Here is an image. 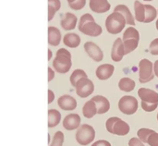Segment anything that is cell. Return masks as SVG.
Masks as SVG:
<instances>
[{
  "label": "cell",
  "instance_id": "obj_46",
  "mask_svg": "<svg viewBox=\"0 0 158 146\" xmlns=\"http://www.w3.org/2000/svg\"><path fill=\"white\" fill-rule=\"evenodd\" d=\"M157 120H158V114H157Z\"/></svg>",
  "mask_w": 158,
  "mask_h": 146
},
{
  "label": "cell",
  "instance_id": "obj_8",
  "mask_svg": "<svg viewBox=\"0 0 158 146\" xmlns=\"http://www.w3.org/2000/svg\"><path fill=\"white\" fill-rule=\"evenodd\" d=\"M75 88H76V93H77V94H78L80 97H81V98H86V97H88V96L91 95V94L94 93V85L93 81H92L91 80L88 79V77H87V78H82V79H81V80L77 82Z\"/></svg>",
  "mask_w": 158,
  "mask_h": 146
},
{
  "label": "cell",
  "instance_id": "obj_3",
  "mask_svg": "<svg viewBox=\"0 0 158 146\" xmlns=\"http://www.w3.org/2000/svg\"><path fill=\"white\" fill-rule=\"evenodd\" d=\"M126 24L127 23L123 15L116 11L111 13L106 20V28L111 34H118L122 31Z\"/></svg>",
  "mask_w": 158,
  "mask_h": 146
},
{
  "label": "cell",
  "instance_id": "obj_7",
  "mask_svg": "<svg viewBox=\"0 0 158 146\" xmlns=\"http://www.w3.org/2000/svg\"><path fill=\"white\" fill-rule=\"evenodd\" d=\"M118 108L126 115H133L138 110V101L135 97L131 95L123 96L118 102Z\"/></svg>",
  "mask_w": 158,
  "mask_h": 146
},
{
  "label": "cell",
  "instance_id": "obj_9",
  "mask_svg": "<svg viewBox=\"0 0 158 146\" xmlns=\"http://www.w3.org/2000/svg\"><path fill=\"white\" fill-rule=\"evenodd\" d=\"M84 49L88 56L96 62H100L104 58V54L101 48L93 42H86L84 44Z\"/></svg>",
  "mask_w": 158,
  "mask_h": 146
},
{
  "label": "cell",
  "instance_id": "obj_1",
  "mask_svg": "<svg viewBox=\"0 0 158 146\" xmlns=\"http://www.w3.org/2000/svg\"><path fill=\"white\" fill-rule=\"evenodd\" d=\"M79 30L81 32H82L85 35L96 36V37L101 35L103 31L101 26L94 21V17L89 13H86L81 17L79 22Z\"/></svg>",
  "mask_w": 158,
  "mask_h": 146
},
{
  "label": "cell",
  "instance_id": "obj_15",
  "mask_svg": "<svg viewBox=\"0 0 158 146\" xmlns=\"http://www.w3.org/2000/svg\"><path fill=\"white\" fill-rule=\"evenodd\" d=\"M90 8L95 13H106L110 9L107 0H90Z\"/></svg>",
  "mask_w": 158,
  "mask_h": 146
},
{
  "label": "cell",
  "instance_id": "obj_4",
  "mask_svg": "<svg viewBox=\"0 0 158 146\" xmlns=\"http://www.w3.org/2000/svg\"><path fill=\"white\" fill-rule=\"evenodd\" d=\"M122 40L124 43L125 54L128 55L138 47L140 42V33L135 28L130 27L124 31Z\"/></svg>",
  "mask_w": 158,
  "mask_h": 146
},
{
  "label": "cell",
  "instance_id": "obj_25",
  "mask_svg": "<svg viewBox=\"0 0 158 146\" xmlns=\"http://www.w3.org/2000/svg\"><path fill=\"white\" fill-rule=\"evenodd\" d=\"M135 81L130 78H122L118 82V87L121 91L130 93L135 88Z\"/></svg>",
  "mask_w": 158,
  "mask_h": 146
},
{
  "label": "cell",
  "instance_id": "obj_2",
  "mask_svg": "<svg viewBox=\"0 0 158 146\" xmlns=\"http://www.w3.org/2000/svg\"><path fill=\"white\" fill-rule=\"evenodd\" d=\"M71 66V54L65 48L58 49L53 61V67L55 70L58 73L64 74L69 71Z\"/></svg>",
  "mask_w": 158,
  "mask_h": 146
},
{
  "label": "cell",
  "instance_id": "obj_19",
  "mask_svg": "<svg viewBox=\"0 0 158 146\" xmlns=\"http://www.w3.org/2000/svg\"><path fill=\"white\" fill-rule=\"evenodd\" d=\"M114 11L116 12H118V13H121L123 15V17L125 18V20H126V23L128 25H131V26H135V20H134V18L131 12V10L129 9V7L125 5H118L116 6Z\"/></svg>",
  "mask_w": 158,
  "mask_h": 146
},
{
  "label": "cell",
  "instance_id": "obj_32",
  "mask_svg": "<svg viewBox=\"0 0 158 146\" xmlns=\"http://www.w3.org/2000/svg\"><path fill=\"white\" fill-rule=\"evenodd\" d=\"M150 53L154 56H158V38H156L152 41V43L149 45Z\"/></svg>",
  "mask_w": 158,
  "mask_h": 146
},
{
  "label": "cell",
  "instance_id": "obj_47",
  "mask_svg": "<svg viewBox=\"0 0 158 146\" xmlns=\"http://www.w3.org/2000/svg\"><path fill=\"white\" fill-rule=\"evenodd\" d=\"M157 11H158V10H157Z\"/></svg>",
  "mask_w": 158,
  "mask_h": 146
},
{
  "label": "cell",
  "instance_id": "obj_5",
  "mask_svg": "<svg viewBox=\"0 0 158 146\" xmlns=\"http://www.w3.org/2000/svg\"><path fill=\"white\" fill-rule=\"evenodd\" d=\"M95 138V131L94 129L88 125L83 124L79 127L76 132V141L81 145H88L92 142H94Z\"/></svg>",
  "mask_w": 158,
  "mask_h": 146
},
{
  "label": "cell",
  "instance_id": "obj_38",
  "mask_svg": "<svg viewBox=\"0 0 158 146\" xmlns=\"http://www.w3.org/2000/svg\"><path fill=\"white\" fill-rule=\"evenodd\" d=\"M92 146H111V144H110V143L107 142V141L100 140V141H97V142L94 143Z\"/></svg>",
  "mask_w": 158,
  "mask_h": 146
},
{
  "label": "cell",
  "instance_id": "obj_29",
  "mask_svg": "<svg viewBox=\"0 0 158 146\" xmlns=\"http://www.w3.org/2000/svg\"><path fill=\"white\" fill-rule=\"evenodd\" d=\"M64 143V134L62 131H56L52 144H50V146H62Z\"/></svg>",
  "mask_w": 158,
  "mask_h": 146
},
{
  "label": "cell",
  "instance_id": "obj_23",
  "mask_svg": "<svg viewBox=\"0 0 158 146\" xmlns=\"http://www.w3.org/2000/svg\"><path fill=\"white\" fill-rule=\"evenodd\" d=\"M134 11H135V19L143 22L145 20V5L142 4L140 1L136 0L134 2Z\"/></svg>",
  "mask_w": 158,
  "mask_h": 146
},
{
  "label": "cell",
  "instance_id": "obj_36",
  "mask_svg": "<svg viewBox=\"0 0 158 146\" xmlns=\"http://www.w3.org/2000/svg\"><path fill=\"white\" fill-rule=\"evenodd\" d=\"M48 5L55 7L56 11H58L61 7V3L59 0H48Z\"/></svg>",
  "mask_w": 158,
  "mask_h": 146
},
{
  "label": "cell",
  "instance_id": "obj_10",
  "mask_svg": "<svg viewBox=\"0 0 158 146\" xmlns=\"http://www.w3.org/2000/svg\"><path fill=\"white\" fill-rule=\"evenodd\" d=\"M125 47H124V43L123 40L120 38H118L112 47L111 51V58L115 62H119L122 60L123 56H125Z\"/></svg>",
  "mask_w": 158,
  "mask_h": 146
},
{
  "label": "cell",
  "instance_id": "obj_26",
  "mask_svg": "<svg viewBox=\"0 0 158 146\" xmlns=\"http://www.w3.org/2000/svg\"><path fill=\"white\" fill-rule=\"evenodd\" d=\"M158 11L155 6L151 5H145V20L144 23H150L157 17Z\"/></svg>",
  "mask_w": 158,
  "mask_h": 146
},
{
  "label": "cell",
  "instance_id": "obj_11",
  "mask_svg": "<svg viewBox=\"0 0 158 146\" xmlns=\"http://www.w3.org/2000/svg\"><path fill=\"white\" fill-rule=\"evenodd\" d=\"M138 95L143 102L151 104L158 103V94L154 90L147 88H140L138 91Z\"/></svg>",
  "mask_w": 158,
  "mask_h": 146
},
{
  "label": "cell",
  "instance_id": "obj_34",
  "mask_svg": "<svg viewBox=\"0 0 158 146\" xmlns=\"http://www.w3.org/2000/svg\"><path fill=\"white\" fill-rule=\"evenodd\" d=\"M118 119V118H110L107 119L106 123V130L109 133L112 134V131H113V127H114V124L116 122V120Z\"/></svg>",
  "mask_w": 158,
  "mask_h": 146
},
{
  "label": "cell",
  "instance_id": "obj_33",
  "mask_svg": "<svg viewBox=\"0 0 158 146\" xmlns=\"http://www.w3.org/2000/svg\"><path fill=\"white\" fill-rule=\"evenodd\" d=\"M147 144L150 146H158V133L155 131L153 134H151Z\"/></svg>",
  "mask_w": 158,
  "mask_h": 146
},
{
  "label": "cell",
  "instance_id": "obj_35",
  "mask_svg": "<svg viewBox=\"0 0 158 146\" xmlns=\"http://www.w3.org/2000/svg\"><path fill=\"white\" fill-rule=\"evenodd\" d=\"M129 146H144V144L139 138H131L129 142Z\"/></svg>",
  "mask_w": 158,
  "mask_h": 146
},
{
  "label": "cell",
  "instance_id": "obj_39",
  "mask_svg": "<svg viewBox=\"0 0 158 146\" xmlns=\"http://www.w3.org/2000/svg\"><path fill=\"white\" fill-rule=\"evenodd\" d=\"M55 78V72L51 68H48V81H51Z\"/></svg>",
  "mask_w": 158,
  "mask_h": 146
},
{
  "label": "cell",
  "instance_id": "obj_12",
  "mask_svg": "<svg viewBox=\"0 0 158 146\" xmlns=\"http://www.w3.org/2000/svg\"><path fill=\"white\" fill-rule=\"evenodd\" d=\"M58 106L66 111H72L77 107V101L70 95H62L57 101Z\"/></svg>",
  "mask_w": 158,
  "mask_h": 146
},
{
  "label": "cell",
  "instance_id": "obj_17",
  "mask_svg": "<svg viewBox=\"0 0 158 146\" xmlns=\"http://www.w3.org/2000/svg\"><path fill=\"white\" fill-rule=\"evenodd\" d=\"M92 100L96 105L98 114H105V113L108 112V110L110 109V103L106 97H104L102 95H96V96L93 97Z\"/></svg>",
  "mask_w": 158,
  "mask_h": 146
},
{
  "label": "cell",
  "instance_id": "obj_43",
  "mask_svg": "<svg viewBox=\"0 0 158 146\" xmlns=\"http://www.w3.org/2000/svg\"><path fill=\"white\" fill-rule=\"evenodd\" d=\"M74 1H75V0H68V3H69V4H70V3H73Z\"/></svg>",
  "mask_w": 158,
  "mask_h": 146
},
{
  "label": "cell",
  "instance_id": "obj_21",
  "mask_svg": "<svg viewBox=\"0 0 158 146\" xmlns=\"http://www.w3.org/2000/svg\"><path fill=\"white\" fill-rule=\"evenodd\" d=\"M82 114L86 119H92L96 114H98L96 105L93 100H90L85 103V105L83 106V108H82Z\"/></svg>",
  "mask_w": 158,
  "mask_h": 146
},
{
  "label": "cell",
  "instance_id": "obj_27",
  "mask_svg": "<svg viewBox=\"0 0 158 146\" xmlns=\"http://www.w3.org/2000/svg\"><path fill=\"white\" fill-rule=\"evenodd\" d=\"M82 78H87L86 72L84 70H82V69H75L72 72L71 76H70V83H71V85L73 87H75L76 84H77V82L81 79H82Z\"/></svg>",
  "mask_w": 158,
  "mask_h": 146
},
{
  "label": "cell",
  "instance_id": "obj_40",
  "mask_svg": "<svg viewBox=\"0 0 158 146\" xmlns=\"http://www.w3.org/2000/svg\"><path fill=\"white\" fill-rule=\"evenodd\" d=\"M55 99V94L51 90H48V104H51Z\"/></svg>",
  "mask_w": 158,
  "mask_h": 146
},
{
  "label": "cell",
  "instance_id": "obj_37",
  "mask_svg": "<svg viewBox=\"0 0 158 146\" xmlns=\"http://www.w3.org/2000/svg\"><path fill=\"white\" fill-rule=\"evenodd\" d=\"M56 12V8L53 7L52 6H49V5H48V21L52 20V19L54 18Z\"/></svg>",
  "mask_w": 158,
  "mask_h": 146
},
{
  "label": "cell",
  "instance_id": "obj_6",
  "mask_svg": "<svg viewBox=\"0 0 158 146\" xmlns=\"http://www.w3.org/2000/svg\"><path fill=\"white\" fill-rule=\"evenodd\" d=\"M155 71H154V64L144 58L142 59L139 63V81L141 83H147L154 80Z\"/></svg>",
  "mask_w": 158,
  "mask_h": 146
},
{
  "label": "cell",
  "instance_id": "obj_14",
  "mask_svg": "<svg viewBox=\"0 0 158 146\" xmlns=\"http://www.w3.org/2000/svg\"><path fill=\"white\" fill-rule=\"evenodd\" d=\"M115 70V68L113 65L111 64H104V65H100L97 69H96V77L101 80V81H106L108 80L109 78H111V76L113 75Z\"/></svg>",
  "mask_w": 158,
  "mask_h": 146
},
{
  "label": "cell",
  "instance_id": "obj_22",
  "mask_svg": "<svg viewBox=\"0 0 158 146\" xmlns=\"http://www.w3.org/2000/svg\"><path fill=\"white\" fill-rule=\"evenodd\" d=\"M63 43L65 45L70 48H76L80 45L81 44V38L78 34L76 33H68L64 36L63 38Z\"/></svg>",
  "mask_w": 158,
  "mask_h": 146
},
{
  "label": "cell",
  "instance_id": "obj_28",
  "mask_svg": "<svg viewBox=\"0 0 158 146\" xmlns=\"http://www.w3.org/2000/svg\"><path fill=\"white\" fill-rule=\"evenodd\" d=\"M155 131L153 130L150 129H140L137 132V135L139 137V139L143 143V144H147L148 143V139L150 137L151 134H153Z\"/></svg>",
  "mask_w": 158,
  "mask_h": 146
},
{
  "label": "cell",
  "instance_id": "obj_31",
  "mask_svg": "<svg viewBox=\"0 0 158 146\" xmlns=\"http://www.w3.org/2000/svg\"><path fill=\"white\" fill-rule=\"evenodd\" d=\"M85 4H86V0H75L73 3L69 4V6H70V8L74 10H80L84 7Z\"/></svg>",
  "mask_w": 158,
  "mask_h": 146
},
{
  "label": "cell",
  "instance_id": "obj_42",
  "mask_svg": "<svg viewBox=\"0 0 158 146\" xmlns=\"http://www.w3.org/2000/svg\"><path fill=\"white\" fill-rule=\"evenodd\" d=\"M52 51L50 49H48V60H51V57H52Z\"/></svg>",
  "mask_w": 158,
  "mask_h": 146
},
{
  "label": "cell",
  "instance_id": "obj_45",
  "mask_svg": "<svg viewBox=\"0 0 158 146\" xmlns=\"http://www.w3.org/2000/svg\"><path fill=\"white\" fill-rule=\"evenodd\" d=\"M144 1H153V0H144Z\"/></svg>",
  "mask_w": 158,
  "mask_h": 146
},
{
  "label": "cell",
  "instance_id": "obj_16",
  "mask_svg": "<svg viewBox=\"0 0 158 146\" xmlns=\"http://www.w3.org/2000/svg\"><path fill=\"white\" fill-rule=\"evenodd\" d=\"M77 20H78V19L74 14L67 12L63 15V17L61 19V26L66 31L73 30L76 27Z\"/></svg>",
  "mask_w": 158,
  "mask_h": 146
},
{
  "label": "cell",
  "instance_id": "obj_24",
  "mask_svg": "<svg viewBox=\"0 0 158 146\" xmlns=\"http://www.w3.org/2000/svg\"><path fill=\"white\" fill-rule=\"evenodd\" d=\"M61 120V114L56 109L48 110V127L54 128L59 124Z\"/></svg>",
  "mask_w": 158,
  "mask_h": 146
},
{
  "label": "cell",
  "instance_id": "obj_41",
  "mask_svg": "<svg viewBox=\"0 0 158 146\" xmlns=\"http://www.w3.org/2000/svg\"><path fill=\"white\" fill-rule=\"evenodd\" d=\"M154 71H155V75L158 78V60L154 63Z\"/></svg>",
  "mask_w": 158,
  "mask_h": 146
},
{
  "label": "cell",
  "instance_id": "obj_13",
  "mask_svg": "<svg viewBox=\"0 0 158 146\" xmlns=\"http://www.w3.org/2000/svg\"><path fill=\"white\" fill-rule=\"evenodd\" d=\"M81 126V117L78 114H69L66 116L63 120V127L67 131H73L79 129Z\"/></svg>",
  "mask_w": 158,
  "mask_h": 146
},
{
  "label": "cell",
  "instance_id": "obj_18",
  "mask_svg": "<svg viewBox=\"0 0 158 146\" xmlns=\"http://www.w3.org/2000/svg\"><path fill=\"white\" fill-rule=\"evenodd\" d=\"M130 132V126L127 122L123 121L122 119H118L116 120L114 127H113V131H112V134H116L118 136H125Z\"/></svg>",
  "mask_w": 158,
  "mask_h": 146
},
{
  "label": "cell",
  "instance_id": "obj_44",
  "mask_svg": "<svg viewBox=\"0 0 158 146\" xmlns=\"http://www.w3.org/2000/svg\"><path fill=\"white\" fill-rule=\"evenodd\" d=\"M156 29H157L158 31V19L156 20Z\"/></svg>",
  "mask_w": 158,
  "mask_h": 146
},
{
  "label": "cell",
  "instance_id": "obj_20",
  "mask_svg": "<svg viewBox=\"0 0 158 146\" xmlns=\"http://www.w3.org/2000/svg\"><path fill=\"white\" fill-rule=\"evenodd\" d=\"M61 32L56 27H48V44L53 46H56L60 44Z\"/></svg>",
  "mask_w": 158,
  "mask_h": 146
},
{
  "label": "cell",
  "instance_id": "obj_30",
  "mask_svg": "<svg viewBox=\"0 0 158 146\" xmlns=\"http://www.w3.org/2000/svg\"><path fill=\"white\" fill-rule=\"evenodd\" d=\"M142 107L144 111L146 112H153L155 111L158 106V103H155V104H151V103H146L142 101Z\"/></svg>",
  "mask_w": 158,
  "mask_h": 146
}]
</instances>
